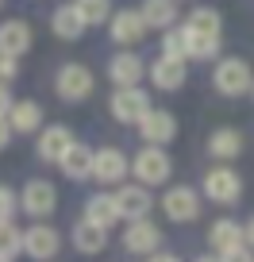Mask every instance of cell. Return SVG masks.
Instances as JSON below:
<instances>
[{
	"instance_id": "6da1fadb",
	"label": "cell",
	"mask_w": 254,
	"mask_h": 262,
	"mask_svg": "<svg viewBox=\"0 0 254 262\" xmlns=\"http://www.w3.org/2000/svg\"><path fill=\"white\" fill-rule=\"evenodd\" d=\"M250 85H254V74H250V66H246L243 58H223V62L216 66V89H220L223 97H243Z\"/></svg>"
},
{
	"instance_id": "7a4b0ae2",
	"label": "cell",
	"mask_w": 254,
	"mask_h": 262,
	"mask_svg": "<svg viewBox=\"0 0 254 262\" xmlns=\"http://www.w3.org/2000/svg\"><path fill=\"white\" fill-rule=\"evenodd\" d=\"M204 193L212 196L216 205H235L239 196H243V181H239L235 170L216 166V170H208V178H204Z\"/></svg>"
},
{
	"instance_id": "3957f363",
	"label": "cell",
	"mask_w": 254,
	"mask_h": 262,
	"mask_svg": "<svg viewBox=\"0 0 254 262\" xmlns=\"http://www.w3.org/2000/svg\"><path fill=\"white\" fill-rule=\"evenodd\" d=\"M58 97L62 100H85L93 93V74L85 70V66H77V62H70V66H62L58 70Z\"/></svg>"
},
{
	"instance_id": "277c9868",
	"label": "cell",
	"mask_w": 254,
	"mask_h": 262,
	"mask_svg": "<svg viewBox=\"0 0 254 262\" xmlns=\"http://www.w3.org/2000/svg\"><path fill=\"white\" fill-rule=\"evenodd\" d=\"M150 112V100L143 89H116L112 97V116L120 123H143V116Z\"/></svg>"
},
{
	"instance_id": "5b68a950",
	"label": "cell",
	"mask_w": 254,
	"mask_h": 262,
	"mask_svg": "<svg viewBox=\"0 0 254 262\" xmlns=\"http://www.w3.org/2000/svg\"><path fill=\"white\" fill-rule=\"evenodd\" d=\"M139 131H143V139H147L150 147H162V143H170L173 135H177V120H173V112H166V108H150V112L143 116Z\"/></svg>"
},
{
	"instance_id": "8992f818",
	"label": "cell",
	"mask_w": 254,
	"mask_h": 262,
	"mask_svg": "<svg viewBox=\"0 0 254 262\" xmlns=\"http://www.w3.org/2000/svg\"><path fill=\"white\" fill-rule=\"evenodd\" d=\"M135 178H139L143 185H162V181L170 178V158H166V150H158V147L139 150V158H135Z\"/></svg>"
},
{
	"instance_id": "52a82bcc",
	"label": "cell",
	"mask_w": 254,
	"mask_h": 262,
	"mask_svg": "<svg viewBox=\"0 0 254 262\" xmlns=\"http://www.w3.org/2000/svg\"><path fill=\"white\" fill-rule=\"evenodd\" d=\"M19 205H24L27 216H50V212H54V205H58V193H54L50 181H27Z\"/></svg>"
},
{
	"instance_id": "ba28073f",
	"label": "cell",
	"mask_w": 254,
	"mask_h": 262,
	"mask_svg": "<svg viewBox=\"0 0 254 262\" xmlns=\"http://www.w3.org/2000/svg\"><path fill=\"white\" fill-rule=\"evenodd\" d=\"M162 208H166L170 220H197L200 216V201H197V193H193L189 185L170 189V193L162 196Z\"/></svg>"
},
{
	"instance_id": "9c48e42d",
	"label": "cell",
	"mask_w": 254,
	"mask_h": 262,
	"mask_svg": "<svg viewBox=\"0 0 254 262\" xmlns=\"http://www.w3.org/2000/svg\"><path fill=\"white\" fill-rule=\"evenodd\" d=\"M123 173H127V158H123L116 147H104V150L93 155V178L97 181L116 185V181H123Z\"/></svg>"
},
{
	"instance_id": "30bf717a",
	"label": "cell",
	"mask_w": 254,
	"mask_h": 262,
	"mask_svg": "<svg viewBox=\"0 0 254 262\" xmlns=\"http://www.w3.org/2000/svg\"><path fill=\"white\" fill-rule=\"evenodd\" d=\"M74 147V131L62 127V123H54V127H47L39 135V158L42 162H62V155Z\"/></svg>"
},
{
	"instance_id": "8fae6325",
	"label": "cell",
	"mask_w": 254,
	"mask_h": 262,
	"mask_svg": "<svg viewBox=\"0 0 254 262\" xmlns=\"http://www.w3.org/2000/svg\"><path fill=\"white\" fill-rule=\"evenodd\" d=\"M123 243H127V251H135V254H154L158 243H162V231H158V224H150V220H131Z\"/></svg>"
},
{
	"instance_id": "7c38bea8",
	"label": "cell",
	"mask_w": 254,
	"mask_h": 262,
	"mask_svg": "<svg viewBox=\"0 0 254 262\" xmlns=\"http://www.w3.org/2000/svg\"><path fill=\"white\" fill-rule=\"evenodd\" d=\"M58 247H62V239H58V231L47 228V224H35L31 231H24V251L31 254V258H54Z\"/></svg>"
},
{
	"instance_id": "4fadbf2b",
	"label": "cell",
	"mask_w": 254,
	"mask_h": 262,
	"mask_svg": "<svg viewBox=\"0 0 254 262\" xmlns=\"http://www.w3.org/2000/svg\"><path fill=\"white\" fill-rule=\"evenodd\" d=\"M27 47H31V27H27L24 19H8V24H0V54L19 58Z\"/></svg>"
},
{
	"instance_id": "5bb4252c",
	"label": "cell",
	"mask_w": 254,
	"mask_h": 262,
	"mask_svg": "<svg viewBox=\"0 0 254 262\" xmlns=\"http://www.w3.org/2000/svg\"><path fill=\"white\" fill-rule=\"evenodd\" d=\"M116 205H120V216H127V220H147L150 193L143 185H123L120 193H116Z\"/></svg>"
},
{
	"instance_id": "9a60e30c",
	"label": "cell",
	"mask_w": 254,
	"mask_h": 262,
	"mask_svg": "<svg viewBox=\"0 0 254 262\" xmlns=\"http://www.w3.org/2000/svg\"><path fill=\"white\" fill-rule=\"evenodd\" d=\"M108 77H112L120 89H135V85H139V77H143L139 54H116L112 66H108Z\"/></svg>"
},
{
	"instance_id": "2e32d148",
	"label": "cell",
	"mask_w": 254,
	"mask_h": 262,
	"mask_svg": "<svg viewBox=\"0 0 254 262\" xmlns=\"http://www.w3.org/2000/svg\"><path fill=\"white\" fill-rule=\"evenodd\" d=\"M85 16H81V8L77 4H62V8L54 12V35L58 39H81L85 35Z\"/></svg>"
},
{
	"instance_id": "e0dca14e",
	"label": "cell",
	"mask_w": 254,
	"mask_h": 262,
	"mask_svg": "<svg viewBox=\"0 0 254 262\" xmlns=\"http://www.w3.org/2000/svg\"><path fill=\"white\" fill-rule=\"evenodd\" d=\"M143 35H147L143 12H120V16H112V39L116 42H139Z\"/></svg>"
},
{
	"instance_id": "ac0fdd59",
	"label": "cell",
	"mask_w": 254,
	"mask_h": 262,
	"mask_svg": "<svg viewBox=\"0 0 254 262\" xmlns=\"http://www.w3.org/2000/svg\"><path fill=\"white\" fill-rule=\"evenodd\" d=\"M150 81H154L158 89H181V85H185V62H177V58H158V62L150 66Z\"/></svg>"
},
{
	"instance_id": "d6986e66",
	"label": "cell",
	"mask_w": 254,
	"mask_h": 262,
	"mask_svg": "<svg viewBox=\"0 0 254 262\" xmlns=\"http://www.w3.org/2000/svg\"><path fill=\"white\" fill-rule=\"evenodd\" d=\"M62 173H66V178H74V181L93 178V150L81 147V143H74V147L62 155Z\"/></svg>"
},
{
	"instance_id": "ffe728a7",
	"label": "cell",
	"mask_w": 254,
	"mask_h": 262,
	"mask_svg": "<svg viewBox=\"0 0 254 262\" xmlns=\"http://www.w3.org/2000/svg\"><path fill=\"white\" fill-rule=\"evenodd\" d=\"M208 239H212V247H216L220 254L235 251V247H246V235H243V228H239L235 220H220V224H212Z\"/></svg>"
},
{
	"instance_id": "44dd1931",
	"label": "cell",
	"mask_w": 254,
	"mask_h": 262,
	"mask_svg": "<svg viewBox=\"0 0 254 262\" xmlns=\"http://www.w3.org/2000/svg\"><path fill=\"white\" fill-rule=\"evenodd\" d=\"M8 123H12V131L31 135V131L42 123V108L35 104V100H16V104H12V112H8Z\"/></svg>"
},
{
	"instance_id": "7402d4cb",
	"label": "cell",
	"mask_w": 254,
	"mask_h": 262,
	"mask_svg": "<svg viewBox=\"0 0 254 262\" xmlns=\"http://www.w3.org/2000/svg\"><path fill=\"white\" fill-rule=\"evenodd\" d=\"M143 19H147V27L170 31V27L177 24V4H173V0H147V4H143Z\"/></svg>"
},
{
	"instance_id": "603a6c76",
	"label": "cell",
	"mask_w": 254,
	"mask_h": 262,
	"mask_svg": "<svg viewBox=\"0 0 254 262\" xmlns=\"http://www.w3.org/2000/svg\"><path fill=\"white\" fill-rule=\"evenodd\" d=\"M85 220H93L97 228H112L116 220H120V205H116V196H108V193H100V196H93L89 201V216Z\"/></svg>"
},
{
	"instance_id": "cb8c5ba5",
	"label": "cell",
	"mask_w": 254,
	"mask_h": 262,
	"mask_svg": "<svg viewBox=\"0 0 254 262\" xmlns=\"http://www.w3.org/2000/svg\"><path fill=\"white\" fill-rule=\"evenodd\" d=\"M74 247L81 254H97V251H104V228H97L93 220H81L74 228Z\"/></svg>"
},
{
	"instance_id": "d4e9b609",
	"label": "cell",
	"mask_w": 254,
	"mask_h": 262,
	"mask_svg": "<svg viewBox=\"0 0 254 262\" xmlns=\"http://www.w3.org/2000/svg\"><path fill=\"white\" fill-rule=\"evenodd\" d=\"M208 150H212L216 158H235L239 150H243V135H239L235 127H223L208 139Z\"/></svg>"
},
{
	"instance_id": "484cf974",
	"label": "cell",
	"mask_w": 254,
	"mask_h": 262,
	"mask_svg": "<svg viewBox=\"0 0 254 262\" xmlns=\"http://www.w3.org/2000/svg\"><path fill=\"white\" fill-rule=\"evenodd\" d=\"M185 31H197V35H220V12H216V8H197L193 16L185 19Z\"/></svg>"
},
{
	"instance_id": "4316f807",
	"label": "cell",
	"mask_w": 254,
	"mask_h": 262,
	"mask_svg": "<svg viewBox=\"0 0 254 262\" xmlns=\"http://www.w3.org/2000/svg\"><path fill=\"white\" fill-rule=\"evenodd\" d=\"M185 39H189V58H216V54H220V35L185 31Z\"/></svg>"
},
{
	"instance_id": "83f0119b",
	"label": "cell",
	"mask_w": 254,
	"mask_h": 262,
	"mask_svg": "<svg viewBox=\"0 0 254 262\" xmlns=\"http://www.w3.org/2000/svg\"><path fill=\"white\" fill-rule=\"evenodd\" d=\"M24 251V231H16L12 228V220L8 224H0V258H16V254Z\"/></svg>"
},
{
	"instance_id": "f1b7e54d",
	"label": "cell",
	"mask_w": 254,
	"mask_h": 262,
	"mask_svg": "<svg viewBox=\"0 0 254 262\" xmlns=\"http://www.w3.org/2000/svg\"><path fill=\"white\" fill-rule=\"evenodd\" d=\"M185 54H189V39H185V31H166V39H162V58H177V62H185Z\"/></svg>"
},
{
	"instance_id": "f546056e",
	"label": "cell",
	"mask_w": 254,
	"mask_h": 262,
	"mask_svg": "<svg viewBox=\"0 0 254 262\" xmlns=\"http://www.w3.org/2000/svg\"><path fill=\"white\" fill-rule=\"evenodd\" d=\"M77 8H81L85 24H104V19L112 16V4H108V0H77Z\"/></svg>"
},
{
	"instance_id": "4dcf8cb0",
	"label": "cell",
	"mask_w": 254,
	"mask_h": 262,
	"mask_svg": "<svg viewBox=\"0 0 254 262\" xmlns=\"http://www.w3.org/2000/svg\"><path fill=\"white\" fill-rule=\"evenodd\" d=\"M12 212H16V193L8 185H0V224H8Z\"/></svg>"
},
{
	"instance_id": "1f68e13d",
	"label": "cell",
	"mask_w": 254,
	"mask_h": 262,
	"mask_svg": "<svg viewBox=\"0 0 254 262\" xmlns=\"http://www.w3.org/2000/svg\"><path fill=\"white\" fill-rule=\"evenodd\" d=\"M12 77H16V58H8V54H0V81L8 85Z\"/></svg>"
},
{
	"instance_id": "d6a6232c",
	"label": "cell",
	"mask_w": 254,
	"mask_h": 262,
	"mask_svg": "<svg viewBox=\"0 0 254 262\" xmlns=\"http://www.w3.org/2000/svg\"><path fill=\"white\" fill-rule=\"evenodd\" d=\"M220 262H254V258H250V251H246V247H235V251H227Z\"/></svg>"
},
{
	"instance_id": "836d02e7",
	"label": "cell",
	"mask_w": 254,
	"mask_h": 262,
	"mask_svg": "<svg viewBox=\"0 0 254 262\" xmlns=\"http://www.w3.org/2000/svg\"><path fill=\"white\" fill-rule=\"evenodd\" d=\"M12 104H16V100H12V93H8V85L0 81V116H8V112H12Z\"/></svg>"
},
{
	"instance_id": "e575fe53",
	"label": "cell",
	"mask_w": 254,
	"mask_h": 262,
	"mask_svg": "<svg viewBox=\"0 0 254 262\" xmlns=\"http://www.w3.org/2000/svg\"><path fill=\"white\" fill-rule=\"evenodd\" d=\"M8 139H12V123H8V116H0V150L8 147Z\"/></svg>"
},
{
	"instance_id": "d590c367",
	"label": "cell",
	"mask_w": 254,
	"mask_h": 262,
	"mask_svg": "<svg viewBox=\"0 0 254 262\" xmlns=\"http://www.w3.org/2000/svg\"><path fill=\"white\" fill-rule=\"evenodd\" d=\"M243 235H246V243H250V247H254V220H250V224H246V231H243Z\"/></svg>"
},
{
	"instance_id": "8d00e7d4",
	"label": "cell",
	"mask_w": 254,
	"mask_h": 262,
	"mask_svg": "<svg viewBox=\"0 0 254 262\" xmlns=\"http://www.w3.org/2000/svg\"><path fill=\"white\" fill-rule=\"evenodd\" d=\"M150 262H177V258H173V254H154Z\"/></svg>"
},
{
	"instance_id": "74e56055",
	"label": "cell",
	"mask_w": 254,
	"mask_h": 262,
	"mask_svg": "<svg viewBox=\"0 0 254 262\" xmlns=\"http://www.w3.org/2000/svg\"><path fill=\"white\" fill-rule=\"evenodd\" d=\"M197 262H216V258H197Z\"/></svg>"
},
{
	"instance_id": "f35d334b",
	"label": "cell",
	"mask_w": 254,
	"mask_h": 262,
	"mask_svg": "<svg viewBox=\"0 0 254 262\" xmlns=\"http://www.w3.org/2000/svg\"><path fill=\"white\" fill-rule=\"evenodd\" d=\"M0 262H8V258H0Z\"/></svg>"
},
{
	"instance_id": "ab89813d",
	"label": "cell",
	"mask_w": 254,
	"mask_h": 262,
	"mask_svg": "<svg viewBox=\"0 0 254 262\" xmlns=\"http://www.w3.org/2000/svg\"><path fill=\"white\" fill-rule=\"evenodd\" d=\"M250 93H254V85H250Z\"/></svg>"
}]
</instances>
